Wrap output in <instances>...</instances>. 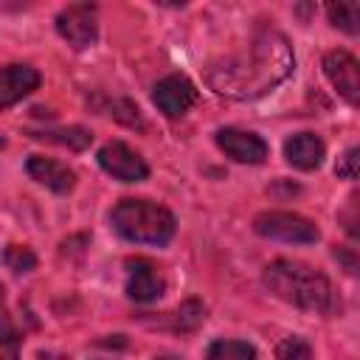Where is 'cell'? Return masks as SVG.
<instances>
[{"label":"cell","instance_id":"obj_1","mask_svg":"<svg viewBox=\"0 0 360 360\" xmlns=\"http://www.w3.org/2000/svg\"><path fill=\"white\" fill-rule=\"evenodd\" d=\"M295 56L284 34L273 28H262L250 37V42L205 68V82L214 93L236 101L259 98L278 87L292 73Z\"/></svg>","mask_w":360,"mask_h":360},{"label":"cell","instance_id":"obj_2","mask_svg":"<svg viewBox=\"0 0 360 360\" xmlns=\"http://www.w3.org/2000/svg\"><path fill=\"white\" fill-rule=\"evenodd\" d=\"M264 284L276 298L298 309L318 312V315H329L335 309V292L329 278L304 262L276 259L273 264L264 267Z\"/></svg>","mask_w":360,"mask_h":360},{"label":"cell","instance_id":"obj_3","mask_svg":"<svg viewBox=\"0 0 360 360\" xmlns=\"http://www.w3.org/2000/svg\"><path fill=\"white\" fill-rule=\"evenodd\" d=\"M110 222L118 236L141 245H166L177 231L174 214L152 200H121L112 208Z\"/></svg>","mask_w":360,"mask_h":360},{"label":"cell","instance_id":"obj_4","mask_svg":"<svg viewBox=\"0 0 360 360\" xmlns=\"http://www.w3.org/2000/svg\"><path fill=\"white\" fill-rule=\"evenodd\" d=\"M253 228L259 236L281 239V242H298V245L318 242V236H321L315 222H309L307 217L292 214V211H264L253 219Z\"/></svg>","mask_w":360,"mask_h":360},{"label":"cell","instance_id":"obj_5","mask_svg":"<svg viewBox=\"0 0 360 360\" xmlns=\"http://www.w3.org/2000/svg\"><path fill=\"white\" fill-rule=\"evenodd\" d=\"M56 31L62 39H68V45H73L76 51L90 48L98 37V22H96V6L93 3H73L68 8L59 11L56 17Z\"/></svg>","mask_w":360,"mask_h":360},{"label":"cell","instance_id":"obj_6","mask_svg":"<svg viewBox=\"0 0 360 360\" xmlns=\"http://www.w3.org/2000/svg\"><path fill=\"white\" fill-rule=\"evenodd\" d=\"M98 166H101L107 174H112L115 180H121V183H141V180L149 177L146 160H143L135 149H129L124 141H110V143H104V146L98 149Z\"/></svg>","mask_w":360,"mask_h":360},{"label":"cell","instance_id":"obj_7","mask_svg":"<svg viewBox=\"0 0 360 360\" xmlns=\"http://www.w3.org/2000/svg\"><path fill=\"white\" fill-rule=\"evenodd\" d=\"M323 73L338 90V96H343L352 107L360 104V65L349 51H329L323 56Z\"/></svg>","mask_w":360,"mask_h":360},{"label":"cell","instance_id":"obj_8","mask_svg":"<svg viewBox=\"0 0 360 360\" xmlns=\"http://www.w3.org/2000/svg\"><path fill=\"white\" fill-rule=\"evenodd\" d=\"M152 101L155 107L169 115V118H180L183 112H188L191 104H197V87L180 76V73H172V76H163L155 87H152Z\"/></svg>","mask_w":360,"mask_h":360},{"label":"cell","instance_id":"obj_9","mask_svg":"<svg viewBox=\"0 0 360 360\" xmlns=\"http://www.w3.org/2000/svg\"><path fill=\"white\" fill-rule=\"evenodd\" d=\"M166 281L149 259H132L127 264V295L135 304H152L163 295Z\"/></svg>","mask_w":360,"mask_h":360},{"label":"cell","instance_id":"obj_10","mask_svg":"<svg viewBox=\"0 0 360 360\" xmlns=\"http://www.w3.org/2000/svg\"><path fill=\"white\" fill-rule=\"evenodd\" d=\"M217 146L236 163H264L267 158V143L253 135V132H245V129H233V127H225L217 132Z\"/></svg>","mask_w":360,"mask_h":360},{"label":"cell","instance_id":"obj_11","mask_svg":"<svg viewBox=\"0 0 360 360\" xmlns=\"http://www.w3.org/2000/svg\"><path fill=\"white\" fill-rule=\"evenodd\" d=\"M39 87V73L31 65H6L0 68V110H8L28 93Z\"/></svg>","mask_w":360,"mask_h":360},{"label":"cell","instance_id":"obj_12","mask_svg":"<svg viewBox=\"0 0 360 360\" xmlns=\"http://www.w3.org/2000/svg\"><path fill=\"white\" fill-rule=\"evenodd\" d=\"M25 172L31 174V180H37L39 186H45L56 194H68L76 186L73 169H68L65 163H59L53 158H45V155H31L28 163H25Z\"/></svg>","mask_w":360,"mask_h":360},{"label":"cell","instance_id":"obj_13","mask_svg":"<svg viewBox=\"0 0 360 360\" xmlns=\"http://www.w3.org/2000/svg\"><path fill=\"white\" fill-rule=\"evenodd\" d=\"M323 155H326V146H323V141L315 132H298V135H292L284 143V158L295 169H304V172L318 169L321 160H323Z\"/></svg>","mask_w":360,"mask_h":360},{"label":"cell","instance_id":"obj_14","mask_svg":"<svg viewBox=\"0 0 360 360\" xmlns=\"http://www.w3.org/2000/svg\"><path fill=\"white\" fill-rule=\"evenodd\" d=\"M34 138H42V141H51V143H59V146H68L73 152H82L84 146H90L93 135L90 129L84 127H65V129H42V132H34Z\"/></svg>","mask_w":360,"mask_h":360},{"label":"cell","instance_id":"obj_15","mask_svg":"<svg viewBox=\"0 0 360 360\" xmlns=\"http://www.w3.org/2000/svg\"><path fill=\"white\" fill-rule=\"evenodd\" d=\"M329 22L346 34H357L360 31V6L357 3H329L326 6Z\"/></svg>","mask_w":360,"mask_h":360},{"label":"cell","instance_id":"obj_16","mask_svg":"<svg viewBox=\"0 0 360 360\" xmlns=\"http://www.w3.org/2000/svg\"><path fill=\"white\" fill-rule=\"evenodd\" d=\"M208 360H256V349L245 340H214L208 346Z\"/></svg>","mask_w":360,"mask_h":360},{"label":"cell","instance_id":"obj_17","mask_svg":"<svg viewBox=\"0 0 360 360\" xmlns=\"http://www.w3.org/2000/svg\"><path fill=\"white\" fill-rule=\"evenodd\" d=\"M202 318H205V307L197 298H188L174 312V329L177 332H194L202 323Z\"/></svg>","mask_w":360,"mask_h":360},{"label":"cell","instance_id":"obj_18","mask_svg":"<svg viewBox=\"0 0 360 360\" xmlns=\"http://www.w3.org/2000/svg\"><path fill=\"white\" fill-rule=\"evenodd\" d=\"M3 264L14 273H31L37 267V253L25 245H8L3 250Z\"/></svg>","mask_w":360,"mask_h":360},{"label":"cell","instance_id":"obj_19","mask_svg":"<svg viewBox=\"0 0 360 360\" xmlns=\"http://www.w3.org/2000/svg\"><path fill=\"white\" fill-rule=\"evenodd\" d=\"M276 360H312V349L301 338H284L276 349Z\"/></svg>","mask_w":360,"mask_h":360},{"label":"cell","instance_id":"obj_20","mask_svg":"<svg viewBox=\"0 0 360 360\" xmlns=\"http://www.w3.org/2000/svg\"><path fill=\"white\" fill-rule=\"evenodd\" d=\"M20 343V335L8 318V309H6V292H3V284H0V346H17Z\"/></svg>","mask_w":360,"mask_h":360},{"label":"cell","instance_id":"obj_21","mask_svg":"<svg viewBox=\"0 0 360 360\" xmlns=\"http://www.w3.org/2000/svg\"><path fill=\"white\" fill-rule=\"evenodd\" d=\"M357 146H352V149H346V155L338 160V166H335V172H338V177H343V180H354L357 177Z\"/></svg>","mask_w":360,"mask_h":360},{"label":"cell","instance_id":"obj_22","mask_svg":"<svg viewBox=\"0 0 360 360\" xmlns=\"http://www.w3.org/2000/svg\"><path fill=\"white\" fill-rule=\"evenodd\" d=\"M155 360H180V357H172V354H163V357H155Z\"/></svg>","mask_w":360,"mask_h":360}]
</instances>
